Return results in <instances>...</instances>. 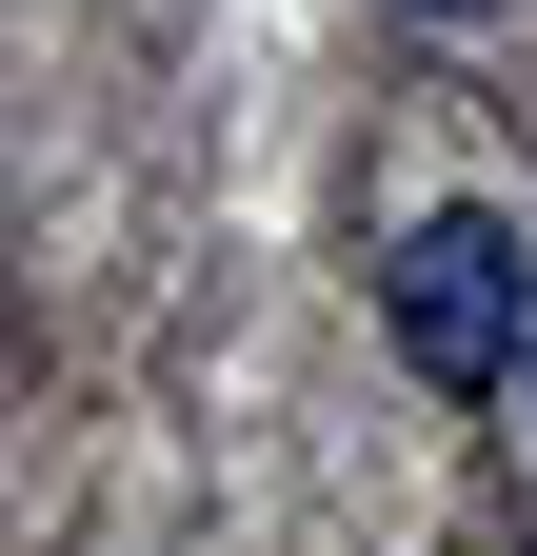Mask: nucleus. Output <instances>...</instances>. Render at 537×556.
Wrapping results in <instances>:
<instances>
[{
    "mask_svg": "<svg viewBox=\"0 0 537 556\" xmlns=\"http://www.w3.org/2000/svg\"><path fill=\"white\" fill-rule=\"evenodd\" d=\"M378 338H398L438 397L517 378V358H537V258H517V219H478V199L398 219V258H378Z\"/></svg>",
    "mask_w": 537,
    "mask_h": 556,
    "instance_id": "nucleus-1",
    "label": "nucleus"
},
{
    "mask_svg": "<svg viewBox=\"0 0 537 556\" xmlns=\"http://www.w3.org/2000/svg\"><path fill=\"white\" fill-rule=\"evenodd\" d=\"M419 21H498V0H419Z\"/></svg>",
    "mask_w": 537,
    "mask_h": 556,
    "instance_id": "nucleus-2",
    "label": "nucleus"
},
{
    "mask_svg": "<svg viewBox=\"0 0 537 556\" xmlns=\"http://www.w3.org/2000/svg\"><path fill=\"white\" fill-rule=\"evenodd\" d=\"M517 397H537V358H517Z\"/></svg>",
    "mask_w": 537,
    "mask_h": 556,
    "instance_id": "nucleus-3",
    "label": "nucleus"
}]
</instances>
